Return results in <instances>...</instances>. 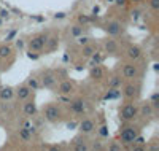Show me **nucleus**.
Instances as JSON below:
<instances>
[{"mask_svg":"<svg viewBox=\"0 0 159 151\" xmlns=\"http://www.w3.org/2000/svg\"><path fill=\"white\" fill-rule=\"evenodd\" d=\"M140 126L137 124H126L123 127V130L119 132V140H121V145L130 146L134 143V140L137 139V135H140Z\"/></svg>","mask_w":159,"mask_h":151,"instance_id":"1","label":"nucleus"},{"mask_svg":"<svg viewBox=\"0 0 159 151\" xmlns=\"http://www.w3.org/2000/svg\"><path fill=\"white\" fill-rule=\"evenodd\" d=\"M119 118L124 122H132L139 118V105L134 102H127L119 110Z\"/></svg>","mask_w":159,"mask_h":151,"instance_id":"2","label":"nucleus"},{"mask_svg":"<svg viewBox=\"0 0 159 151\" xmlns=\"http://www.w3.org/2000/svg\"><path fill=\"white\" fill-rule=\"evenodd\" d=\"M43 118L51 122V124H54V122H59L61 118H62V110L59 105L56 103H48L43 107Z\"/></svg>","mask_w":159,"mask_h":151,"instance_id":"3","label":"nucleus"},{"mask_svg":"<svg viewBox=\"0 0 159 151\" xmlns=\"http://www.w3.org/2000/svg\"><path fill=\"white\" fill-rule=\"evenodd\" d=\"M102 29L107 32L110 37H119V35L124 34V24L116 21V19H110V21H105L103 22Z\"/></svg>","mask_w":159,"mask_h":151,"instance_id":"4","label":"nucleus"},{"mask_svg":"<svg viewBox=\"0 0 159 151\" xmlns=\"http://www.w3.org/2000/svg\"><path fill=\"white\" fill-rule=\"evenodd\" d=\"M46 40H48L46 34H38V35L32 37L29 40V49L30 51H42V49H45Z\"/></svg>","mask_w":159,"mask_h":151,"instance_id":"5","label":"nucleus"},{"mask_svg":"<svg viewBox=\"0 0 159 151\" xmlns=\"http://www.w3.org/2000/svg\"><path fill=\"white\" fill-rule=\"evenodd\" d=\"M140 94V86L135 85V83H127L124 86V91H123V95L126 100H135Z\"/></svg>","mask_w":159,"mask_h":151,"instance_id":"6","label":"nucleus"},{"mask_svg":"<svg viewBox=\"0 0 159 151\" xmlns=\"http://www.w3.org/2000/svg\"><path fill=\"white\" fill-rule=\"evenodd\" d=\"M78 130L81 132V134H84V135H89V134H92L97 127H96V122H94V119H91V118H84L81 122H78Z\"/></svg>","mask_w":159,"mask_h":151,"instance_id":"7","label":"nucleus"},{"mask_svg":"<svg viewBox=\"0 0 159 151\" xmlns=\"http://www.w3.org/2000/svg\"><path fill=\"white\" fill-rule=\"evenodd\" d=\"M56 83H57V76H56V73H54V72H51V70H48V72L43 73L40 86H43V88H46V89H52V88L56 86Z\"/></svg>","mask_w":159,"mask_h":151,"instance_id":"8","label":"nucleus"},{"mask_svg":"<svg viewBox=\"0 0 159 151\" xmlns=\"http://www.w3.org/2000/svg\"><path fill=\"white\" fill-rule=\"evenodd\" d=\"M86 107H88V103H86L83 99H75V100L69 102L70 112L75 113V115H84V113H86Z\"/></svg>","mask_w":159,"mask_h":151,"instance_id":"9","label":"nucleus"},{"mask_svg":"<svg viewBox=\"0 0 159 151\" xmlns=\"http://www.w3.org/2000/svg\"><path fill=\"white\" fill-rule=\"evenodd\" d=\"M139 75H140V70H139L137 65H134V62H132V64H126L123 67V78H126V80H135Z\"/></svg>","mask_w":159,"mask_h":151,"instance_id":"10","label":"nucleus"},{"mask_svg":"<svg viewBox=\"0 0 159 151\" xmlns=\"http://www.w3.org/2000/svg\"><path fill=\"white\" fill-rule=\"evenodd\" d=\"M126 56H127V59L132 61V62L139 61V59L142 57V48H140L139 45H130V46L126 49Z\"/></svg>","mask_w":159,"mask_h":151,"instance_id":"11","label":"nucleus"},{"mask_svg":"<svg viewBox=\"0 0 159 151\" xmlns=\"http://www.w3.org/2000/svg\"><path fill=\"white\" fill-rule=\"evenodd\" d=\"M154 108L150 105V102H143L140 107H139V116L142 118H153L154 116Z\"/></svg>","mask_w":159,"mask_h":151,"instance_id":"12","label":"nucleus"},{"mask_svg":"<svg viewBox=\"0 0 159 151\" xmlns=\"http://www.w3.org/2000/svg\"><path fill=\"white\" fill-rule=\"evenodd\" d=\"M22 112H24V115L27 116V118H32V116H35L37 115V103L34 102V100H27L24 105H22Z\"/></svg>","mask_w":159,"mask_h":151,"instance_id":"13","label":"nucleus"},{"mask_svg":"<svg viewBox=\"0 0 159 151\" xmlns=\"http://www.w3.org/2000/svg\"><path fill=\"white\" fill-rule=\"evenodd\" d=\"M30 94H32V89L27 86V85H22L16 89V97L18 100H27L30 97Z\"/></svg>","mask_w":159,"mask_h":151,"instance_id":"14","label":"nucleus"},{"mask_svg":"<svg viewBox=\"0 0 159 151\" xmlns=\"http://www.w3.org/2000/svg\"><path fill=\"white\" fill-rule=\"evenodd\" d=\"M105 72H103V68L100 65H92L91 67V70H89V78L91 80H94V81H100L103 78Z\"/></svg>","mask_w":159,"mask_h":151,"instance_id":"15","label":"nucleus"},{"mask_svg":"<svg viewBox=\"0 0 159 151\" xmlns=\"http://www.w3.org/2000/svg\"><path fill=\"white\" fill-rule=\"evenodd\" d=\"M73 81H69V80H64V81H61V85H59V88H57V92L59 94H62V95H67V94H70L72 91H73Z\"/></svg>","mask_w":159,"mask_h":151,"instance_id":"16","label":"nucleus"},{"mask_svg":"<svg viewBox=\"0 0 159 151\" xmlns=\"http://www.w3.org/2000/svg\"><path fill=\"white\" fill-rule=\"evenodd\" d=\"M13 95H15V89H13L11 86H7V88H0V100H11Z\"/></svg>","mask_w":159,"mask_h":151,"instance_id":"17","label":"nucleus"},{"mask_svg":"<svg viewBox=\"0 0 159 151\" xmlns=\"http://www.w3.org/2000/svg\"><path fill=\"white\" fill-rule=\"evenodd\" d=\"M103 48H105V53H108V54H116L119 51V46L115 40H105Z\"/></svg>","mask_w":159,"mask_h":151,"instance_id":"18","label":"nucleus"},{"mask_svg":"<svg viewBox=\"0 0 159 151\" xmlns=\"http://www.w3.org/2000/svg\"><path fill=\"white\" fill-rule=\"evenodd\" d=\"M94 53H97V46H96V45H92L91 42H89L88 45L81 46V56H83V57H88V59H89Z\"/></svg>","mask_w":159,"mask_h":151,"instance_id":"19","label":"nucleus"},{"mask_svg":"<svg viewBox=\"0 0 159 151\" xmlns=\"http://www.w3.org/2000/svg\"><path fill=\"white\" fill-rule=\"evenodd\" d=\"M123 81L124 78L121 75H113L110 80H108V88H113V89H119L123 86Z\"/></svg>","mask_w":159,"mask_h":151,"instance_id":"20","label":"nucleus"},{"mask_svg":"<svg viewBox=\"0 0 159 151\" xmlns=\"http://www.w3.org/2000/svg\"><path fill=\"white\" fill-rule=\"evenodd\" d=\"M73 151H89V143L83 139H75Z\"/></svg>","mask_w":159,"mask_h":151,"instance_id":"21","label":"nucleus"},{"mask_svg":"<svg viewBox=\"0 0 159 151\" xmlns=\"http://www.w3.org/2000/svg\"><path fill=\"white\" fill-rule=\"evenodd\" d=\"M57 46H59V38H57L56 35H52V37H48L45 48H48V51H54V49H56Z\"/></svg>","mask_w":159,"mask_h":151,"instance_id":"22","label":"nucleus"},{"mask_svg":"<svg viewBox=\"0 0 159 151\" xmlns=\"http://www.w3.org/2000/svg\"><path fill=\"white\" fill-rule=\"evenodd\" d=\"M69 35L73 37V38H78L80 35H83V25H80V24L72 25L70 29H69Z\"/></svg>","mask_w":159,"mask_h":151,"instance_id":"23","label":"nucleus"},{"mask_svg":"<svg viewBox=\"0 0 159 151\" xmlns=\"http://www.w3.org/2000/svg\"><path fill=\"white\" fill-rule=\"evenodd\" d=\"M89 149H91V151H103V149H105V145H103V142H102L100 139H97V140H92V142H91Z\"/></svg>","mask_w":159,"mask_h":151,"instance_id":"24","label":"nucleus"},{"mask_svg":"<svg viewBox=\"0 0 159 151\" xmlns=\"http://www.w3.org/2000/svg\"><path fill=\"white\" fill-rule=\"evenodd\" d=\"M11 53H13V49H11L10 45H0V59H7V57H10V56H11Z\"/></svg>","mask_w":159,"mask_h":151,"instance_id":"25","label":"nucleus"},{"mask_svg":"<svg viewBox=\"0 0 159 151\" xmlns=\"http://www.w3.org/2000/svg\"><path fill=\"white\" fill-rule=\"evenodd\" d=\"M18 135H19V139H21L22 142H30V140H32V134L27 130V127H22V129H19Z\"/></svg>","mask_w":159,"mask_h":151,"instance_id":"26","label":"nucleus"},{"mask_svg":"<svg viewBox=\"0 0 159 151\" xmlns=\"http://www.w3.org/2000/svg\"><path fill=\"white\" fill-rule=\"evenodd\" d=\"M150 105L154 108V112H157L159 110V92H153L151 95H150Z\"/></svg>","mask_w":159,"mask_h":151,"instance_id":"27","label":"nucleus"},{"mask_svg":"<svg viewBox=\"0 0 159 151\" xmlns=\"http://www.w3.org/2000/svg\"><path fill=\"white\" fill-rule=\"evenodd\" d=\"M27 85L32 91H37L38 88H40V81H38V78H35V76H30V78H27Z\"/></svg>","mask_w":159,"mask_h":151,"instance_id":"28","label":"nucleus"},{"mask_svg":"<svg viewBox=\"0 0 159 151\" xmlns=\"http://www.w3.org/2000/svg\"><path fill=\"white\" fill-rule=\"evenodd\" d=\"M89 59H91L89 65L92 67V65H100V64H102V59H103V57H102V54H100V53H94V54H92V56H91Z\"/></svg>","mask_w":159,"mask_h":151,"instance_id":"29","label":"nucleus"},{"mask_svg":"<svg viewBox=\"0 0 159 151\" xmlns=\"http://www.w3.org/2000/svg\"><path fill=\"white\" fill-rule=\"evenodd\" d=\"M119 94H121V92H119L118 89H113V88H110V91L107 92V94H105V100H111V99H116V97H119Z\"/></svg>","mask_w":159,"mask_h":151,"instance_id":"30","label":"nucleus"},{"mask_svg":"<svg viewBox=\"0 0 159 151\" xmlns=\"http://www.w3.org/2000/svg\"><path fill=\"white\" fill-rule=\"evenodd\" d=\"M107 151H123V148H121V145H119L118 142L111 140L108 143V146H107Z\"/></svg>","mask_w":159,"mask_h":151,"instance_id":"31","label":"nucleus"},{"mask_svg":"<svg viewBox=\"0 0 159 151\" xmlns=\"http://www.w3.org/2000/svg\"><path fill=\"white\" fill-rule=\"evenodd\" d=\"M76 42H78V45H80V46H84V45H88V43L91 42V38H89V37H86V35H80Z\"/></svg>","mask_w":159,"mask_h":151,"instance_id":"32","label":"nucleus"},{"mask_svg":"<svg viewBox=\"0 0 159 151\" xmlns=\"http://www.w3.org/2000/svg\"><path fill=\"white\" fill-rule=\"evenodd\" d=\"M91 22V18L89 16H84V15H80L78 16V24L80 25H86V24H89Z\"/></svg>","mask_w":159,"mask_h":151,"instance_id":"33","label":"nucleus"},{"mask_svg":"<svg viewBox=\"0 0 159 151\" xmlns=\"http://www.w3.org/2000/svg\"><path fill=\"white\" fill-rule=\"evenodd\" d=\"M99 135L102 137V139H107V137H108V127L107 126H100V129H99Z\"/></svg>","mask_w":159,"mask_h":151,"instance_id":"34","label":"nucleus"},{"mask_svg":"<svg viewBox=\"0 0 159 151\" xmlns=\"http://www.w3.org/2000/svg\"><path fill=\"white\" fill-rule=\"evenodd\" d=\"M129 151H147V146H145V145H135V143H132Z\"/></svg>","mask_w":159,"mask_h":151,"instance_id":"35","label":"nucleus"},{"mask_svg":"<svg viewBox=\"0 0 159 151\" xmlns=\"http://www.w3.org/2000/svg\"><path fill=\"white\" fill-rule=\"evenodd\" d=\"M147 151H159V142H151L148 146H147Z\"/></svg>","mask_w":159,"mask_h":151,"instance_id":"36","label":"nucleus"},{"mask_svg":"<svg viewBox=\"0 0 159 151\" xmlns=\"http://www.w3.org/2000/svg\"><path fill=\"white\" fill-rule=\"evenodd\" d=\"M150 8L153 10V11H157L159 10V0H150Z\"/></svg>","mask_w":159,"mask_h":151,"instance_id":"37","label":"nucleus"},{"mask_svg":"<svg viewBox=\"0 0 159 151\" xmlns=\"http://www.w3.org/2000/svg\"><path fill=\"white\" fill-rule=\"evenodd\" d=\"M134 143H135V145H145V143H147V140H145L142 135H137V139L134 140Z\"/></svg>","mask_w":159,"mask_h":151,"instance_id":"38","label":"nucleus"},{"mask_svg":"<svg viewBox=\"0 0 159 151\" xmlns=\"http://www.w3.org/2000/svg\"><path fill=\"white\" fill-rule=\"evenodd\" d=\"M27 57H29V59H32V61H37L40 56H38V54H35V51H34V53H32V51H29V53H27Z\"/></svg>","mask_w":159,"mask_h":151,"instance_id":"39","label":"nucleus"},{"mask_svg":"<svg viewBox=\"0 0 159 151\" xmlns=\"http://www.w3.org/2000/svg\"><path fill=\"white\" fill-rule=\"evenodd\" d=\"M15 35H16V30H11V32L7 35V42H11V40L15 38Z\"/></svg>","mask_w":159,"mask_h":151,"instance_id":"40","label":"nucleus"},{"mask_svg":"<svg viewBox=\"0 0 159 151\" xmlns=\"http://www.w3.org/2000/svg\"><path fill=\"white\" fill-rule=\"evenodd\" d=\"M54 18H56V19H64V18H65V13L59 11V13H56V15H54Z\"/></svg>","mask_w":159,"mask_h":151,"instance_id":"41","label":"nucleus"},{"mask_svg":"<svg viewBox=\"0 0 159 151\" xmlns=\"http://www.w3.org/2000/svg\"><path fill=\"white\" fill-rule=\"evenodd\" d=\"M0 18H2V19L8 18V11L7 10H0Z\"/></svg>","mask_w":159,"mask_h":151,"instance_id":"42","label":"nucleus"},{"mask_svg":"<svg viewBox=\"0 0 159 151\" xmlns=\"http://www.w3.org/2000/svg\"><path fill=\"white\" fill-rule=\"evenodd\" d=\"M76 126H78V122H73V121L72 122H67V129H75Z\"/></svg>","mask_w":159,"mask_h":151,"instance_id":"43","label":"nucleus"},{"mask_svg":"<svg viewBox=\"0 0 159 151\" xmlns=\"http://www.w3.org/2000/svg\"><path fill=\"white\" fill-rule=\"evenodd\" d=\"M16 46H18L19 49H22V48H24V42H22V40H19V38H18V40H16Z\"/></svg>","mask_w":159,"mask_h":151,"instance_id":"44","label":"nucleus"},{"mask_svg":"<svg viewBox=\"0 0 159 151\" xmlns=\"http://www.w3.org/2000/svg\"><path fill=\"white\" fill-rule=\"evenodd\" d=\"M126 2H127V0H115V3H116V5H119V7L126 5Z\"/></svg>","mask_w":159,"mask_h":151,"instance_id":"45","label":"nucleus"},{"mask_svg":"<svg viewBox=\"0 0 159 151\" xmlns=\"http://www.w3.org/2000/svg\"><path fill=\"white\" fill-rule=\"evenodd\" d=\"M48 151H61V148H59V146H49Z\"/></svg>","mask_w":159,"mask_h":151,"instance_id":"46","label":"nucleus"},{"mask_svg":"<svg viewBox=\"0 0 159 151\" xmlns=\"http://www.w3.org/2000/svg\"><path fill=\"white\" fill-rule=\"evenodd\" d=\"M99 7H94V8H92V15H97V13H99Z\"/></svg>","mask_w":159,"mask_h":151,"instance_id":"47","label":"nucleus"},{"mask_svg":"<svg viewBox=\"0 0 159 151\" xmlns=\"http://www.w3.org/2000/svg\"><path fill=\"white\" fill-rule=\"evenodd\" d=\"M130 2H142V0H130Z\"/></svg>","mask_w":159,"mask_h":151,"instance_id":"48","label":"nucleus"},{"mask_svg":"<svg viewBox=\"0 0 159 151\" xmlns=\"http://www.w3.org/2000/svg\"><path fill=\"white\" fill-rule=\"evenodd\" d=\"M2 22H3V21H2V18H0V25H2Z\"/></svg>","mask_w":159,"mask_h":151,"instance_id":"49","label":"nucleus"}]
</instances>
